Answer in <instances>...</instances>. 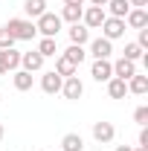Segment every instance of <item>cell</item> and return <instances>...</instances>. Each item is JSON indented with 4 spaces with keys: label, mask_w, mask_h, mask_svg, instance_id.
<instances>
[{
    "label": "cell",
    "mask_w": 148,
    "mask_h": 151,
    "mask_svg": "<svg viewBox=\"0 0 148 151\" xmlns=\"http://www.w3.org/2000/svg\"><path fill=\"white\" fill-rule=\"evenodd\" d=\"M139 148H148V128L142 125V131H139Z\"/></svg>",
    "instance_id": "obj_30"
},
{
    "label": "cell",
    "mask_w": 148,
    "mask_h": 151,
    "mask_svg": "<svg viewBox=\"0 0 148 151\" xmlns=\"http://www.w3.org/2000/svg\"><path fill=\"white\" fill-rule=\"evenodd\" d=\"M128 93H134V96H145V93H148V76L134 73V76L128 78Z\"/></svg>",
    "instance_id": "obj_13"
},
{
    "label": "cell",
    "mask_w": 148,
    "mask_h": 151,
    "mask_svg": "<svg viewBox=\"0 0 148 151\" xmlns=\"http://www.w3.org/2000/svg\"><path fill=\"white\" fill-rule=\"evenodd\" d=\"M6 55H9V70L15 73V70L20 67V52L15 50V47H12V50H6Z\"/></svg>",
    "instance_id": "obj_26"
},
{
    "label": "cell",
    "mask_w": 148,
    "mask_h": 151,
    "mask_svg": "<svg viewBox=\"0 0 148 151\" xmlns=\"http://www.w3.org/2000/svg\"><path fill=\"white\" fill-rule=\"evenodd\" d=\"M9 73V55H6V50H0V76Z\"/></svg>",
    "instance_id": "obj_28"
},
{
    "label": "cell",
    "mask_w": 148,
    "mask_h": 151,
    "mask_svg": "<svg viewBox=\"0 0 148 151\" xmlns=\"http://www.w3.org/2000/svg\"><path fill=\"white\" fill-rule=\"evenodd\" d=\"M87 0H64V6H84Z\"/></svg>",
    "instance_id": "obj_32"
},
{
    "label": "cell",
    "mask_w": 148,
    "mask_h": 151,
    "mask_svg": "<svg viewBox=\"0 0 148 151\" xmlns=\"http://www.w3.org/2000/svg\"><path fill=\"white\" fill-rule=\"evenodd\" d=\"M61 93L67 96V99H81L84 96V84H81V78L78 76H70V78H64V84H61Z\"/></svg>",
    "instance_id": "obj_7"
},
{
    "label": "cell",
    "mask_w": 148,
    "mask_h": 151,
    "mask_svg": "<svg viewBox=\"0 0 148 151\" xmlns=\"http://www.w3.org/2000/svg\"><path fill=\"white\" fill-rule=\"evenodd\" d=\"M38 52H41L44 58L55 55V52H58V44H55V38H41V41H38Z\"/></svg>",
    "instance_id": "obj_23"
},
{
    "label": "cell",
    "mask_w": 148,
    "mask_h": 151,
    "mask_svg": "<svg viewBox=\"0 0 148 151\" xmlns=\"http://www.w3.org/2000/svg\"><path fill=\"white\" fill-rule=\"evenodd\" d=\"M131 151H148V148H139V145H137V148H131Z\"/></svg>",
    "instance_id": "obj_35"
},
{
    "label": "cell",
    "mask_w": 148,
    "mask_h": 151,
    "mask_svg": "<svg viewBox=\"0 0 148 151\" xmlns=\"http://www.w3.org/2000/svg\"><path fill=\"white\" fill-rule=\"evenodd\" d=\"M105 18H108V12H105L102 6H87V9L81 12V20H84L87 29H99V26L105 23Z\"/></svg>",
    "instance_id": "obj_4"
},
{
    "label": "cell",
    "mask_w": 148,
    "mask_h": 151,
    "mask_svg": "<svg viewBox=\"0 0 148 151\" xmlns=\"http://www.w3.org/2000/svg\"><path fill=\"white\" fill-rule=\"evenodd\" d=\"M99 29H102V38L116 41V38L125 35V20H122V18H105V23H102Z\"/></svg>",
    "instance_id": "obj_3"
},
{
    "label": "cell",
    "mask_w": 148,
    "mask_h": 151,
    "mask_svg": "<svg viewBox=\"0 0 148 151\" xmlns=\"http://www.w3.org/2000/svg\"><path fill=\"white\" fill-rule=\"evenodd\" d=\"M61 23H64V20L58 18V15H52V12H44L41 18H35V29H38L44 38H58V32H61Z\"/></svg>",
    "instance_id": "obj_2"
},
{
    "label": "cell",
    "mask_w": 148,
    "mask_h": 151,
    "mask_svg": "<svg viewBox=\"0 0 148 151\" xmlns=\"http://www.w3.org/2000/svg\"><path fill=\"white\" fill-rule=\"evenodd\" d=\"M12 81H15V90H20V93L32 90V73H26V70H15Z\"/></svg>",
    "instance_id": "obj_17"
},
{
    "label": "cell",
    "mask_w": 148,
    "mask_h": 151,
    "mask_svg": "<svg viewBox=\"0 0 148 151\" xmlns=\"http://www.w3.org/2000/svg\"><path fill=\"white\" fill-rule=\"evenodd\" d=\"M105 6H108V18H122V20H125V15L131 12L128 0H108Z\"/></svg>",
    "instance_id": "obj_14"
},
{
    "label": "cell",
    "mask_w": 148,
    "mask_h": 151,
    "mask_svg": "<svg viewBox=\"0 0 148 151\" xmlns=\"http://www.w3.org/2000/svg\"><path fill=\"white\" fill-rule=\"evenodd\" d=\"M113 137H116V128H113L111 122H93V139L96 142H111Z\"/></svg>",
    "instance_id": "obj_9"
},
{
    "label": "cell",
    "mask_w": 148,
    "mask_h": 151,
    "mask_svg": "<svg viewBox=\"0 0 148 151\" xmlns=\"http://www.w3.org/2000/svg\"><path fill=\"white\" fill-rule=\"evenodd\" d=\"M61 55H64V58H70L75 67H78V64H81V61L87 58V52H84V47H78V44H70V47H67V50H64Z\"/></svg>",
    "instance_id": "obj_20"
},
{
    "label": "cell",
    "mask_w": 148,
    "mask_h": 151,
    "mask_svg": "<svg viewBox=\"0 0 148 151\" xmlns=\"http://www.w3.org/2000/svg\"><path fill=\"white\" fill-rule=\"evenodd\" d=\"M0 139H3V125H0Z\"/></svg>",
    "instance_id": "obj_36"
},
{
    "label": "cell",
    "mask_w": 148,
    "mask_h": 151,
    "mask_svg": "<svg viewBox=\"0 0 148 151\" xmlns=\"http://www.w3.org/2000/svg\"><path fill=\"white\" fill-rule=\"evenodd\" d=\"M6 29H9V35L15 38V41H32V38L38 35L35 23L26 18H12L9 23H6Z\"/></svg>",
    "instance_id": "obj_1"
},
{
    "label": "cell",
    "mask_w": 148,
    "mask_h": 151,
    "mask_svg": "<svg viewBox=\"0 0 148 151\" xmlns=\"http://www.w3.org/2000/svg\"><path fill=\"white\" fill-rule=\"evenodd\" d=\"M134 73H137V64H134V61H128V58L113 61V76H116V78H125V81H128Z\"/></svg>",
    "instance_id": "obj_12"
},
{
    "label": "cell",
    "mask_w": 148,
    "mask_h": 151,
    "mask_svg": "<svg viewBox=\"0 0 148 151\" xmlns=\"http://www.w3.org/2000/svg\"><path fill=\"white\" fill-rule=\"evenodd\" d=\"M128 3L134 6V9H145V6H148V0H128Z\"/></svg>",
    "instance_id": "obj_31"
},
{
    "label": "cell",
    "mask_w": 148,
    "mask_h": 151,
    "mask_svg": "<svg viewBox=\"0 0 148 151\" xmlns=\"http://www.w3.org/2000/svg\"><path fill=\"white\" fill-rule=\"evenodd\" d=\"M81 12H84V6H64L58 18L67 20V23H78V20H81Z\"/></svg>",
    "instance_id": "obj_22"
},
{
    "label": "cell",
    "mask_w": 148,
    "mask_h": 151,
    "mask_svg": "<svg viewBox=\"0 0 148 151\" xmlns=\"http://www.w3.org/2000/svg\"><path fill=\"white\" fill-rule=\"evenodd\" d=\"M108 93H111V99H125V93H128V81L113 76L111 81H108Z\"/></svg>",
    "instance_id": "obj_16"
},
{
    "label": "cell",
    "mask_w": 148,
    "mask_h": 151,
    "mask_svg": "<svg viewBox=\"0 0 148 151\" xmlns=\"http://www.w3.org/2000/svg\"><path fill=\"white\" fill-rule=\"evenodd\" d=\"M122 58H128V61H139V58H145V55H142V47H139V44H125Z\"/></svg>",
    "instance_id": "obj_24"
},
{
    "label": "cell",
    "mask_w": 148,
    "mask_h": 151,
    "mask_svg": "<svg viewBox=\"0 0 148 151\" xmlns=\"http://www.w3.org/2000/svg\"><path fill=\"white\" fill-rule=\"evenodd\" d=\"M125 23H128L131 29H145L148 26V12L145 9H131L128 15H125Z\"/></svg>",
    "instance_id": "obj_11"
},
{
    "label": "cell",
    "mask_w": 148,
    "mask_h": 151,
    "mask_svg": "<svg viewBox=\"0 0 148 151\" xmlns=\"http://www.w3.org/2000/svg\"><path fill=\"white\" fill-rule=\"evenodd\" d=\"M87 41H90V29H87L84 23H73V26H70V44L84 47Z\"/></svg>",
    "instance_id": "obj_15"
},
{
    "label": "cell",
    "mask_w": 148,
    "mask_h": 151,
    "mask_svg": "<svg viewBox=\"0 0 148 151\" xmlns=\"http://www.w3.org/2000/svg\"><path fill=\"white\" fill-rule=\"evenodd\" d=\"M55 73L61 76V78H70V76H75V64L70 61V58L58 55V61H55Z\"/></svg>",
    "instance_id": "obj_21"
},
{
    "label": "cell",
    "mask_w": 148,
    "mask_h": 151,
    "mask_svg": "<svg viewBox=\"0 0 148 151\" xmlns=\"http://www.w3.org/2000/svg\"><path fill=\"white\" fill-rule=\"evenodd\" d=\"M61 84H64V78H61L55 70H50V73L41 76V90H44V93H50V96L61 93Z\"/></svg>",
    "instance_id": "obj_6"
},
{
    "label": "cell",
    "mask_w": 148,
    "mask_h": 151,
    "mask_svg": "<svg viewBox=\"0 0 148 151\" xmlns=\"http://www.w3.org/2000/svg\"><path fill=\"white\" fill-rule=\"evenodd\" d=\"M61 151H84V139L81 134H67L61 139Z\"/></svg>",
    "instance_id": "obj_18"
},
{
    "label": "cell",
    "mask_w": 148,
    "mask_h": 151,
    "mask_svg": "<svg viewBox=\"0 0 148 151\" xmlns=\"http://www.w3.org/2000/svg\"><path fill=\"white\" fill-rule=\"evenodd\" d=\"M111 52H113V41H108V38H93L90 41L93 58H111Z\"/></svg>",
    "instance_id": "obj_10"
},
{
    "label": "cell",
    "mask_w": 148,
    "mask_h": 151,
    "mask_svg": "<svg viewBox=\"0 0 148 151\" xmlns=\"http://www.w3.org/2000/svg\"><path fill=\"white\" fill-rule=\"evenodd\" d=\"M134 122H139V125H145V122H148V108H145V105L134 111Z\"/></svg>",
    "instance_id": "obj_27"
},
{
    "label": "cell",
    "mask_w": 148,
    "mask_h": 151,
    "mask_svg": "<svg viewBox=\"0 0 148 151\" xmlns=\"http://www.w3.org/2000/svg\"><path fill=\"white\" fill-rule=\"evenodd\" d=\"M12 47H15V38L9 35L6 26H0V50H12Z\"/></svg>",
    "instance_id": "obj_25"
},
{
    "label": "cell",
    "mask_w": 148,
    "mask_h": 151,
    "mask_svg": "<svg viewBox=\"0 0 148 151\" xmlns=\"http://www.w3.org/2000/svg\"><path fill=\"white\" fill-rule=\"evenodd\" d=\"M87 3H90V6H102V9H105V3H108V0H87Z\"/></svg>",
    "instance_id": "obj_33"
},
{
    "label": "cell",
    "mask_w": 148,
    "mask_h": 151,
    "mask_svg": "<svg viewBox=\"0 0 148 151\" xmlns=\"http://www.w3.org/2000/svg\"><path fill=\"white\" fill-rule=\"evenodd\" d=\"M58 151H61V148H58Z\"/></svg>",
    "instance_id": "obj_37"
},
{
    "label": "cell",
    "mask_w": 148,
    "mask_h": 151,
    "mask_svg": "<svg viewBox=\"0 0 148 151\" xmlns=\"http://www.w3.org/2000/svg\"><path fill=\"white\" fill-rule=\"evenodd\" d=\"M116 151H131V145H116Z\"/></svg>",
    "instance_id": "obj_34"
},
{
    "label": "cell",
    "mask_w": 148,
    "mask_h": 151,
    "mask_svg": "<svg viewBox=\"0 0 148 151\" xmlns=\"http://www.w3.org/2000/svg\"><path fill=\"white\" fill-rule=\"evenodd\" d=\"M90 76L96 78V81H111L113 78V64L108 61V58H96L90 67Z\"/></svg>",
    "instance_id": "obj_5"
},
{
    "label": "cell",
    "mask_w": 148,
    "mask_h": 151,
    "mask_svg": "<svg viewBox=\"0 0 148 151\" xmlns=\"http://www.w3.org/2000/svg\"><path fill=\"white\" fill-rule=\"evenodd\" d=\"M23 12L29 15V20L41 18V15L47 12V0H26V3H23Z\"/></svg>",
    "instance_id": "obj_19"
},
{
    "label": "cell",
    "mask_w": 148,
    "mask_h": 151,
    "mask_svg": "<svg viewBox=\"0 0 148 151\" xmlns=\"http://www.w3.org/2000/svg\"><path fill=\"white\" fill-rule=\"evenodd\" d=\"M20 64H23V70H26V73H38V70L44 67V55H41L38 50L20 52Z\"/></svg>",
    "instance_id": "obj_8"
},
{
    "label": "cell",
    "mask_w": 148,
    "mask_h": 151,
    "mask_svg": "<svg viewBox=\"0 0 148 151\" xmlns=\"http://www.w3.org/2000/svg\"><path fill=\"white\" fill-rule=\"evenodd\" d=\"M142 50H148V29H139V41H137Z\"/></svg>",
    "instance_id": "obj_29"
}]
</instances>
